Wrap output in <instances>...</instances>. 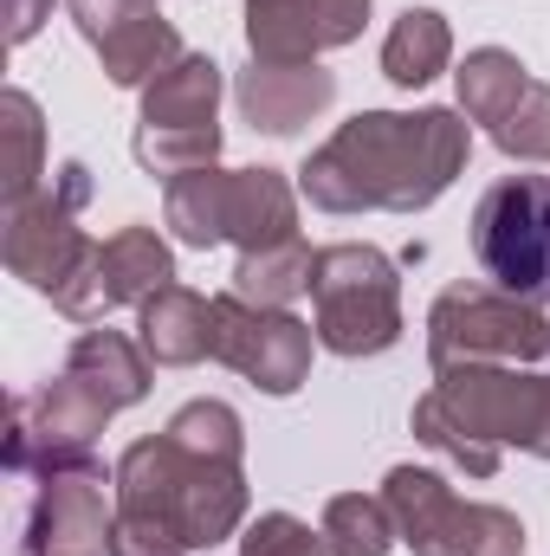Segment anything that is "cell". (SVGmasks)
<instances>
[{
    "label": "cell",
    "instance_id": "obj_1",
    "mask_svg": "<svg viewBox=\"0 0 550 556\" xmlns=\"http://www.w3.org/2000/svg\"><path fill=\"white\" fill-rule=\"evenodd\" d=\"M473 155L466 111H357L298 168V194L317 214H427Z\"/></svg>",
    "mask_w": 550,
    "mask_h": 556
},
{
    "label": "cell",
    "instance_id": "obj_22",
    "mask_svg": "<svg viewBox=\"0 0 550 556\" xmlns=\"http://www.w3.org/2000/svg\"><path fill=\"white\" fill-rule=\"evenodd\" d=\"M0 130H7V181H0V201H26L46 188V117H39V98L7 85L0 91Z\"/></svg>",
    "mask_w": 550,
    "mask_h": 556
},
{
    "label": "cell",
    "instance_id": "obj_2",
    "mask_svg": "<svg viewBox=\"0 0 550 556\" xmlns=\"http://www.w3.org/2000/svg\"><path fill=\"white\" fill-rule=\"evenodd\" d=\"M111 556H195L247 531V459L182 446L168 427L117 453Z\"/></svg>",
    "mask_w": 550,
    "mask_h": 556
},
{
    "label": "cell",
    "instance_id": "obj_7",
    "mask_svg": "<svg viewBox=\"0 0 550 556\" xmlns=\"http://www.w3.org/2000/svg\"><path fill=\"white\" fill-rule=\"evenodd\" d=\"M396 538L414 556H525V518L486 498H460L434 466H389L383 479Z\"/></svg>",
    "mask_w": 550,
    "mask_h": 556
},
{
    "label": "cell",
    "instance_id": "obj_11",
    "mask_svg": "<svg viewBox=\"0 0 550 556\" xmlns=\"http://www.w3.org/2000/svg\"><path fill=\"white\" fill-rule=\"evenodd\" d=\"M311 350H317V330L291 311L273 304H247L240 291H221L214 298V363L234 369L240 382H253L260 395H298L311 382Z\"/></svg>",
    "mask_w": 550,
    "mask_h": 556
},
{
    "label": "cell",
    "instance_id": "obj_16",
    "mask_svg": "<svg viewBox=\"0 0 550 556\" xmlns=\"http://www.w3.org/2000/svg\"><path fill=\"white\" fill-rule=\"evenodd\" d=\"M221 91H227L221 59L214 52H182L162 78H149L137 91V130L208 137V130H221Z\"/></svg>",
    "mask_w": 550,
    "mask_h": 556
},
{
    "label": "cell",
    "instance_id": "obj_8",
    "mask_svg": "<svg viewBox=\"0 0 550 556\" xmlns=\"http://www.w3.org/2000/svg\"><path fill=\"white\" fill-rule=\"evenodd\" d=\"M550 356V317L499 285H447L427 311V363H518Z\"/></svg>",
    "mask_w": 550,
    "mask_h": 556
},
{
    "label": "cell",
    "instance_id": "obj_15",
    "mask_svg": "<svg viewBox=\"0 0 550 556\" xmlns=\"http://www.w3.org/2000/svg\"><path fill=\"white\" fill-rule=\"evenodd\" d=\"M234 104L260 137H298L337 104V72L324 65H247L234 78Z\"/></svg>",
    "mask_w": 550,
    "mask_h": 556
},
{
    "label": "cell",
    "instance_id": "obj_23",
    "mask_svg": "<svg viewBox=\"0 0 550 556\" xmlns=\"http://www.w3.org/2000/svg\"><path fill=\"white\" fill-rule=\"evenodd\" d=\"M317 531H324L330 556H389L402 544L383 492H337V498L324 505V525H317Z\"/></svg>",
    "mask_w": 550,
    "mask_h": 556
},
{
    "label": "cell",
    "instance_id": "obj_9",
    "mask_svg": "<svg viewBox=\"0 0 550 556\" xmlns=\"http://www.w3.org/2000/svg\"><path fill=\"white\" fill-rule=\"evenodd\" d=\"M117 420V408L72 369H59L52 382L26 389L7 402V440H0V459L13 479H39V472H59V466H85L98 459V433Z\"/></svg>",
    "mask_w": 550,
    "mask_h": 556
},
{
    "label": "cell",
    "instance_id": "obj_17",
    "mask_svg": "<svg viewBox=\"0 0 550 556\" xmlns=\"http://www.w3.org/2000/svg\"><path fill=\"white\" fill-rule=\"evenodd\" d=\"M137 343L155 369H195L214 356V298L195 285H162L149 304H137Z\"/></svg>",
    "mask_w": 550,
    "mask_h": 556
},
{
    "label": "cell",
    "instance_id": "obj_13",
    "mask_svg": "<svg viewBox=\"0 0 550 556\" xmlns=\"http://www.w3.org/2000/svg\"><path fill=\"white\" fill-rule=\"evenodd\" d=\"M65 7H72L78 39L98 52L104 78L117 91H142L149 78H162L188 52L182 33H175V20L155 0H65Z\"/></svg>",
    "mask_w": 550,
    "mask_h": 556
},
{
    "label": "cell",
    "instance_id": "obj_27",
    "mask_svg": "<svg viewBox=\"0 0 550 556\" xmlns=\"http://www.w3.org/2000/svg\"><path fill=\"white\" fill-rule=\"evenodd\" d=\"M240 556H330V544H324V531H311L291 511H260L240 531Z\"/></svg>",
    "mask_w": 550,
    "mask_h": 556
},
{
    "label": "cell",
    "instance_id": "obj_10",
    "mask_svg": "<svg viewBox=\"0 0 550 556\" xmlns=\"http://www.w3.org/2000/svg\"><path fill=\"white\" fill-rule=\"evenodd\" d=\"M473 260L486 285L550 304V175H505L473 207Z\"/></svg>",
    "mask_w": 550,
    "mask_h": 556
},
{
    "label": "cell",
    "instance_id": "obj_20",
    "mask_svg": "<svg viewBox=\"0 0 550 556\" xmlns=\"http://www.w3.org/2000/svg\"><path fill=\"white\" fill-rule=\"evenodd\" d=\"M162 285H175V253L155 227H117L104 240V304H149Z\"/></svg>",
    "mask_w": 550,
    "mask_h": 556
},
{
    "label": "cell",
    "instance_id": "obj_24",
    "mask_svg": "<svg viewBox=\"0 0 550 556\" xmlns=\"http://www.w3.org/2000/svg\"><path fill=\"white\" fill-rule=\"evenodd\" d=\"M311 260H317V247H304V240H285V247H266V253H240L227 291H240L247 304L291 311V298L311 291Z\"/></svg>",
    "mask_w": 550,
    "mask_h": 556
},
{
    "label": "cell",
    "instance_id": "obj_3",
    "mask_svg": "<svg viewBox=\"0 0 550 556\" xmlns=\"http://www.w3.org/2000/svg\"><path fill=\"white\" fill-rule=\"evenodd\" d=\"M409 427L427 453H440L466 479H492L505 446L550 459V376L518 363L434 369V389L414 402Z\"/></svg>",
    "mask_w": 550,
    "mask_h": 556
},
{
    "label": "cell",
    "instance_id": "obj_28",
    "mask_svg": "<svg viewBox=\"0 0 550 556\" xmlns=\"http://www.w3.org/2000/svg\"><path fill=\"white\" fill-rule=\"evenodd\" d=\"M0 7H7V39H13V46H26V39L52 20V0H0Z\"/></svg>",
    "mask_w": 550,
    "mask_h": 556
},
{
    "label": "cell",
    "instance_id": "obj_12",
    "mask_svg": "<svg viewBox=\"0 0 550 556\" xmlns=\"http://www.w3.org/2000/svg\"><path fill=\"white\" fill-rule=\"evenodd\" d=\"M111 531H117V472H104L98 459L59 466L33 479L20 556H111Z\"/></svg>",
    "mask_w": 550,
    "mask_h": 556
},
{
    "label": "cell",
    "instance_id": "obj_25",
    "mask_svg": "<svg viewBox=\"0 0 550 556\" xmlns=\"http://www.w3.org/2000/svg\"><path fill=\"white\" fill-rule=\"evenodd\" d=\"M505 162H550V85L532 78V91L486 130Z\"/></svg>",
    "mask_w": 550,
    "mask_h": 556
},
{
    "label": "cell",
    "instance_id": "obj_19",
    "mask_svg": "<svg viewBox=\"0 0 550 556\" xmlns=\"http://www.w3.org/2000/svg\"><path fill=\"white\" fill-rule=\"evenodd\" d=\"M453 65V26L434 7H402L389 39H383V78L396 91H421Z\"/></svg>",
    "mask_w": 550,
    "mask_h": 556
},
{
    "label": "cell",
    "instance_id": "obj_18",
    "mask_svg": "<svg viewBox=\"0 0 550 556\" xmlns=\"http://www.w3.org/2000/svg\"><path fill=\"white\" fill-rule=\"evenodd\" d=\"M65 369L72 376H85L117 415L124 408H137L142 395H149V350H142L137 337H124V330H104V324H91V330H78V343H72V356H65Z\"/></svg>",
    "mask_w": 550,
    "mask_h": 556
},
{
    "label": "cell",
    "instance_id": "obj_26",
    "mask_svg": "<svg viewBox=\"0 0 550 556\" xmlns=\"http://www.w3.org/2000/svg\"><path fill=\"white\" fill-rule=\"evenodd\" d=\"M168 433L182 446H201V453H221V459H247V420L234 415L227 402H214V395L182 402L175 420H168Z\"/></svg>",
    "mask_w": 550,
    "mask_h": 556
},
{
    "label": "cell",
    "instance_id": "obj_4",
    "mask_svg": "<svg viewBox=\"0 0 550 556\" xmlns=\"http://www.w3.org/2000/svg\"><path fill=\"white\" fill-rule=\"evenodd\" d=\"M85 201H91V168L72 155V162H59V175L39 194L0 207V260L59 317L104 324V311H111L104 304V240H91L78 227Z\"/></svg>",
    "mask_w": 550,
    "mask_h": 556
},
{
    "label": "cell",
    "instance_id": "obj_5",
    "mask_svg": "<svg viewBox=\"0 0 550 556\" xmlns=\"http://www.w3.org/2000/svg\"><path fill=\"white\" fill-rule=\"evenodd\" d=\"M298 181L285 168H188L168 181L162 194V220L175 233V247L208 253V247H240V253H266L298 233Z\"/></svg>",
    "mask_w": 550,
    "mask_h": 556
},
{
    "label": "cell",
    "instance_id": "obj_21",
    "mask_svg": "<svg viewBox=\"0 0 550 556\" xmlns=\"http://www.w3.org/2000/svg\"><path fill=\"white\" fill-rule=\"evenodd\" d=\"M453 91H460V111H466V124H479V130H492L525 91H532V72L518 65V52H505V46H473L460 65H453Z\"/></svg>",
    "mask_w": 550,
    "mask_h": 556
},
{
    "label": "cell",
    "instance_id": "obj_6",
    "mask_svg": "<svg viewBox=\"0 0 550 556\" xmlns=\"http://www.w3.org/2000/svg\"><path fill=\"white\" fill-rule=\"evenodd\" d=\"M311 330H317V350H330L343 363L396 350L409 330L402 266L370 240L317 247V260H311Z\"/></svg>",
    "mask_w": 550,
    "mask_h": 556
},
{
    "label": "cell",
    "instance_id": "obj_14",
    "mask_svg": "<svg viewBox=\"0 0 550 556\" xmlns=\"http://www.w3.org/2000/svg\"><path fill=\"white\" fill-rule=\"evenodd\" d=\"M376 0H247V52L260 65H317L363 39Z\"/></svg>",
    "mask_w": 550,
    "mask_h": 556
}]
</instances>
